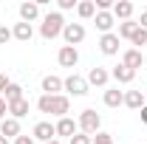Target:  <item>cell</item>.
I'll return each mask as SVG.
<instances>
[{"instance_id":"8","label":"cell","mask_w":147,"mask_h":144,"mask_svg":"<svg viewBox=\"0 0 147 144\" xmlns=\"http://www.w3.org/2000/svg\"><path fill=\"white\" fill-rule=\"evenodd\" d=\"M57 62H59L62 68H76V62H79V51H76L74 45H62L59 54H57Z\"/></svg>"},{"instance_id":"22","label":"cell","mask_w":147,"mask_h":144,"mask_svg":"<svg viewBox=\"0 0 147 144\" xmlns=\"http://www.w3.org/2000/svg\"><path fill=\"white\" fill-rule=\"evenodd\" d=\"M76 14L82 20H93L96 17V6H93V0H82V3H76Z\"/></svg>"},{"instance_id":"17","label":"cell","mask_w":147,"mask_h":144,"mask_svg":"<svg viewBox=\"0 0 147 144\" xmlns=\"http://www.w3.org/2000/svg\"><path fill=\"white\" fill-rule=\"evenodd\" d=\"M125 108L142 110L144 108V93H142V90H125Z\"/></svg>"},{"instance_id":"25","label":"cell","mask_w":147,"mask_h":144,"mask_svg":"<svg viewBox=\"0 0 147 144\" xmlns=\"http://www.w3.org/2000/svg\"><path fill=\"white\" fill-rule=\"evenodd\" d=\"M130 42H133V45H147V31L142 28V26L136 28V34L130 37Z\"/></svg>"},{"instance_id":"11","label":"cell","mask_w":147,"mask_h":144,"mask_svg":"<svg viewBox=\"0 0 147 144\" xmlns=\"http://www.w3.org/2000/svg\"><path fill=\"white\" fill-rule=\"evenodd\" d=\"M59 90H65V79H59V76H54V73L42 76V93H48V96H57Z\"/></svg>"},{"instance_id":"14","label":"cell","mask_w":147,"mask_h":144,"mask_svg":"<svg viewBox=\"0 0 147 144\" xmlns=\"http://www.w3.org/2000/svg\"><path fill=\"white\" fill-rule=\"evenodd\" d=\"M113 23H116V17H113V11H96V17H93V26H96V28H99L102 34H110Z\"/></svg>"},{"instance_id":"28","label":"cell","mask_w":147,"mask_h":144,"mask_svg":"<svg viewBox=\"0 0 147 144\" xmlns=\"http://www.w3.org/2000/svg\"><path fill=\"white\" fill-rule=\"evenodd\" d=\"M96 11H113V0H93Z\"/></svg>"},{"instance_id":"33","label":"cell","mask_w":147,"mask_h":144,"mask_svg":"<svg viewBox=\"0 0 147 144\" xmlns=\"http://www.w3.org/2000/svg\"><path fill=\"white\" fill-rule=\"evenodd\" d=\"M9 85H11V82H9V76H6V73H0V96H3V90L9 88Z\"/></svg>"},{"instance_id":"3","label":"cell","mask_w":147,"mask_h":144,"mask_svg":"<svg viewBox=\"0 0 147 144\" xmlns=\"http://www.w3.org/2000/svg\"><path fill=\"white\" fill-rule=\"evenodd\" d=\"M76 124H79V133H85V136H91V139H93V136L99 133V127H102V116H99L93 108H88V110L79 113Z\"/></svg>"},{"instance_id":"19","label":"cell","mask_w":147,"mask_h":144,"mask_svg":"<svg viewBox=\"0 0 147 144\" xmlns=\"http://www.w3.org/2000/svg\"><path fill=\"white\" fill-rule=\"evenodd\" d=\"M102 99H105V105H108V108H119V105H125V90H119V88H108Z\"/></svg>"},{"instance_id":"18","label":"cell","mask_w":147,"mask_h":144,"mask_svg":"<svg viewBox=\"0 0 147 144\" xmlns=\"http://www.w3.org/2000/svg\"><path fill=\"white\" fill-rule=\"evenodd\" d=\"M11 37H14V40H20V42H28V40L34 37V28H31V23H23V20H20L17 26L11 28Z\"/></svg>"},{"instance_id":"31","label":"cell","mask_w":147,"mask_h":144,"mask_svg":"<svg viewBox=\"0 0 147 144\" xmlns=\"http://www.w3.org/2000/svg\"><path fill=\"white\" fill-rule=\"evenodd\" d=\"M6 113H9V102H6V99L0 96V122L6 119Z\"/></svg>"},{"instance_id":"5","label":"cell","mask_w":147,"mask_h":144,"mask_svg":"<svg viewBox=\"0 0 147 144\" xmlns=\"http://www.w3.org/2000/svg\"><path fill=\"white\" fill-rule=\"evenodd\" d=\"M88 88H91V85H88V79H85V76H79V73H71V76L65 79V90H68L71 96H85Z\"/></svg>"},{"instance_id":"10","label":"cell","mask_w":147,"mask_h":144,"mask_svg":"<svg viewBox=\"0 0 147 144\" xmlns=\"http://www.w3.org/2000/svg\"><path fill=\"white\" fill-rule=\"evenodd\" d=\"M122 65H127L130 71H139V68L144 65V57H142V51H139V48H127V51L122 54Z\"/></svg>"},{"instance_id":"21","label":"cell","mask_w":147,"mask_h":144,"mask_svg":"<svg viewBox=\"0 0 147 144\" xmlns=\"http://www.w3.org/2000/svg\"><path fill=\"white\" fill-rule=\"evenodd\" d=\"M28 108H31V105H28V99H17V102H11V105H9V116L20 122L23 116H28Z\"/></svg>"},{"instance_id":"15","label":"cell","mask_w":147,"mask_h":144,"mask_svg":"<svg viewBox=\"0 0 147 144\" xmlns=\"http://www.w3.org/2000/svg\"><path fill=\"white\" fill-rule=\"evenodd\" d=\"M0 136H6L9 141L17 139V136H20V122H17V119H11V116H6V119L0 122Z\"/></svg>"},{"instance_id":"29","label":"cell","mask_w":147,"mask_h":144,"mask_svg":"<svg viewBox=\"0 0 147 144\" xmlns=\"http://www.w3.org/2000/svg\"><path fill=\"white\" fill-rule=\"evenodd\" d=\"M57 6H59V11H71L76 9V0H57Z\"/></svg>"},{"instance_id":"12","label":"cell","mask_w":147,"mask_h":144,"mask_svg":"<svg viewBox=\"0 0 147 144\" xmlns=\"http://www.w3.org/2000/svg\"><path fill=\"white\" fill-rule=\"evenodd\" d=\"M108 82H110V71H108V68H99V65H96V68H91V71H88V85L105 88Z\"/></svg>"},{"instance_id":"7","label":"cell","mask_w":147,"mask_h":144,"mask_svg":"<svg viewBox=\"0 0 147 144\" xmlns=\"http://www.w3.org/2000/svg\"><path fill=\"white\" fill-rule=\"evenodd\" d=\"M54 130H57V136H59V139H71V136H76V133H79V124L74 122L71 116H62V119H57Z\"/></svg>"},{"instance_id":"20","label":"cell","mask_w":147,"mask_h":144,"mask_svg":"<svg viewBox=\"0 0 147 144\" xmlns=\"http://www.w3.org/2000/svg\"><path fill=\"white\" fill-rule=\"evenodd\" d=\"M40 17V6L37 3H20V20L23 23H34Z\"/></svg>"},{"instance_id":"16","label":"cell","mask_w":147,"mask_h":144,"mask_svg":"<svg viewBox=\"0 0 147 144\" xmlns=\"http://www.w3.org/2000/svg\"><path fill=\"white\" fill-rule=\"evenodd\" d=\"M113 17L122 20V23L125 20H133V3L130 0H116L113 3Z\"/></svg>"},{"instance_id":"26","label":"cell","mask_w":147,"mask_h":144,"mask_svg":"<svg viewBox=\"0 0 147 144\" xmlns=\"http://www.w3.org/2000/svg\"><path fill=\"white\" fill-rule=\"evenodd\" d=\"M93 144H116V141H113L110 133H102V130H99V133L93 136Z\"/></svg>"},{"instance_id":"23","label":"cell","mask_w":147,"mask_h":144,"mask_svg":"<svg viewBox=\"0 0 147 144\" xmlns=\"http://www.w3.org/2000/svg\"><path fill=\"white\" fill-rule=\"evenodd\" d=\"M3 99H6L9 105H11V102H17V99H26V96H23V88H20L17 82H11L9 88L3 90Z\"/></svg>"},{"instance_id":"6","label":"cell","mask_w":147,"mask_h":144,"mask_svg":"<svg viewBox=\"0 0 147 144\" xmlns=\"http://www.w3.org/2000/svg\"><path fill=\"white\" fill-rule=\"evenodd\" d=\"M31 139H37V141H42V144H48V141H54L57 139V130L51 122H37L34 130H31Z\"/></svg>"},{"instance_id":"2","label":"cell","mask_w":147,"mask_h":144,"mask_svg":"<svg viewBox=\"0 0 147 144\" xmlns=\"http://www.w3.org/2000/svg\"><path fill=\"white\" fill-rule=\"evenodd\" d=\"M62 28H65V20H62L59 11H48V14L42 17V23H40L42 40H57V37L62 34Z\"/></svg>"},{"instance_id":"13","label":"cell","mask_w":147,"mask_h":144,"mask_svg":"<svg viewBox=\"0 0 147 144\" xmlns=\"http://www.w3.org/2000/svg\"><path fill=\"white\" fill-rule=\"evenodd\" d=\"M110 79H116L119 85H130V82L136 79V71H130L127 65H122V62H119V65L110 71Z\"/></svg>"},{"instance_id":"4","label":"cell","mask_w":147,"mask_h":144,"mask_svg":"<svg viewBox=\"0 0 147 144\" xmlns=\"http://www.w3.org/2000/svg\"><path fill=\"white\" fill-rule=\"evenodd\" d=\"M62 37H65V45H74V48H76V45L85 40V26H82V23H65Z\"/></svg>"},{"instance_id":"27","label":"cell","mask_w":147,"mask_h":144,"mask_svg":"<svg viewBox=\"0 0 147 144\" xmlns=\"http://www.w3.org/2000/svg\"><path fill=\"white\" fill-rule=\"evenodd\" d=\"M68 144H93V139H91V136H85V133H76V136L68 139Z\"/></svg>"},{"instance_id":"37","label":"cell","mask_w":147,"mask_h":144,"mask_svg":"<svg viewBox=\"0 0 147 144\" xmlns=\"http://www.w3.org/2000/svg\"><path fill=\"white\" fill-rule=\"evenodd\" d=\"M48 144H62V141H59V139H54V141H48Z\"/></svg>"},{"instance_id":"30","label":"cell","mask_w":147,"mask_h":144,"mask_svg":"<svg viewBox=\"0 0 147 144\" xmlns=\"http://www.w3.org/2000/svg\"><path fill=\"white\" fill-rule=\"evenodd\" d=\"M11 40V28H6V26H0V45H6Z\"/></svg>"},{"instance_id":"35","label":"cell","mask_w":147,"mask_h":144,"mask_svg":"<svg viewBox=\"0 0 147 144\" xmlns=\"http://www.w3.org/2000/svg\"><path fill=\"white\" fill-rule=\"evenodd\" d=\"M139 116H142V124H147V105H144L142 110H139Z\"/></svg>"},{"instance_id":"32","label":"cell","mask_w":147,"mask_h":144,"mask_svg":"<svg viewBox=\"0 0 147 144\" xmlns=\"http://www.w3.org/2000/svg\"><path fill=\"white\" fill-rule=\"evenodd\" d=\"M14 144H34V139H31V136H23V133H20L17 139H14Z\"/></svg>"},{"instance_id":"34","label":"cell","mask_w":147,"mask_h":144,"mask_svg":"<svg viewBox=\"0 0 147 144\" xmlns=\"http://www.w3.org/2000/svg\"><path fill=\"white\" fill-rule=\"evenodd\" d=\"M139 26H142V28L147 31V11H142V20H139Z\"/></svg>"},{"instance_id":"9","label":"cell","mask_w":147,"mask_h":144,"mask_svg":"<svg viewBox=\"0 0 147 144\" xmlns=\"http://www.w3.org/2000/svg\"><path fill=\"white\" fill-rule=\"evenodd\" d=\"M99 51L105 57H116L119 54V34H113V31L110 34H102L99 37Z\"/></svg>"},{"instance_id":"1","label":"cell","mask_w":147,"mask_h":144,"mask_svg":"<svg viewBox=\"0 0 147 144\" xmlns=\"http://www.w3.org/2000/svg\"><path fill=\"white\" fill-rule=\"evenodd\" d=\"M37 108L40 113H54V116H68V110H71V99L65 96V93H57V96H48V93H42L40 99H37Z\"/></svg>"},{"instance_id":"24","label":"cell","mask_w":147,"mask_h":144,"mask_svg":"<svg viewBox=\"0 0 147 144\" xmlns=\"http://www.w3.org/2000/svg\"><path fill=\"white\" fill-rule=\"evenodd\" d=\"M136 28H139V23H133V20L119 23V40H130V37L136 34Z\"/></svg>"},{"instance_id":"36","label":"cell","mask_w":147,"mask_h":144,"mask_svg":"<svg viewBox=\"0 0 147 144\" xmlns=\"http://www.w3.org/2000/svg\"><path fill=\"white\" fill-rule=\"evenodd\" d=\"M0 144H11V141H9V139H6V136H0Z\"/></svg>"}]
</instances>
